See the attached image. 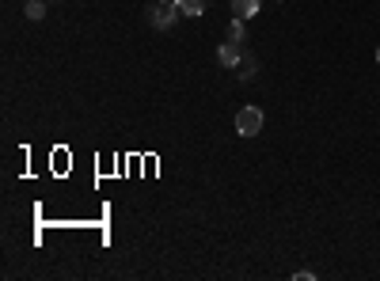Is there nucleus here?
Returning a JSON list of instances; mask_svg holds the SVG:
<instances>
[{
  "instance_id": "1",
  "label": "nucleus",
  "mask_w": 380,
  "mask_h": 281,
  "mask_svg": "<svg viewBox=\"0 0 380 281\" xmlns=\"http://www.w3.org/2000/svg\"><path fill=\"white\" fill-rule=\"evenodd\" d=\"M266 126V115L259 107H240L236 110V133L240 137H255V133H263Z\"/></svg>"
},
{
  "instance_id": "2",
  "label": "nucleus",
  "mask_w": 380,
  "mask_h": 281,
  "mask_svg": "<svg viewBox=\"0 0 380 281\" xmlns=\"http://www.w3.org/2000/svg\"><path fill=\"white\" fill-rule=\"evenodd\" d=\"M175 16H179V4H167V0H160V4L152 8V27H156V31H171V27H175Z\"/></svg>"
},
{
  "instance_id": "3",
  "label": "nucleus",
  "mask_w": 380,
  "mask_h": 281,
  "mask_svg": "<svg viewBox=\"0 0 380 281\" xmlns=\"http://www.w3.org/2000/svg\"><path fill=\"white\" fill-rule=\"evenodd\" d=\"M217 61L225 65V69H236V65L243 61V50H240V42H232V38H228L225 46L217 50Z\"/></svg>"
},
{
  "instance_id": "4",
  "label": "nucleus",
  "mask_w": 380,
  "mask_h": 281,
  "mask_svg": "<svg viewBox=\"0 0 380 281\" xmlns=\"http://www.w3.org/2000/svg\"><path fill=\"white\" fill-rule=\"evenodd\" d=\"M232 12H236V19H251L259 16V0H232Z\"/></svg>"
},
{
  "instance_id": "5",
  "label": "nucleus",
  "mask_w": 380,
  "mask_h": 281,
  "mask_svg": "<svg viewBox=\"0 0 380 281\" xmlns=\"http://www.w3.org/2000/svg\"><path fill=\"white\" fill-rule=\"evenodd\" d=\"M175 4H179V12H183V16H190V19L206 12V0H175Z\"/></svg>"
},
{
  "instance_id": "6",
  "label": "nucleus",
  "mask_w": 380,
  "mask_h": 281,
  "mask_svg": "<svg viewBox=\"0 0 380 281\" xmlns=\"http://www.w3.org/2000/svg\"><path fill=\"white\" fill-rule=\"evenodd\" d=\"M23 12H27V19H42L46 16V0H27Z\"/></svg>"
},
{
  "instance_id": "7",
  "label": "nucleus",
  "mask_w": 380,
  "mask_h": 281,
  "mask_svg": "<svg viewBox=\"0 0 380 281\" xmlns=\"http://www.w3.org/2000/svg\"><path fill=\"white\" fill-rule=\"evenodd\" d=\"M243 23H248V19H236V16H232V23H228V38H232V42H243V35H248Z\"/></svg>"
},
{
  "instance_id": "8",
  "label": "nucleus",
  "mask_w": 380,
  "mask_h": 281,
  "mask_svg": "<svg viewBox=\"0 0 380 281\" xmlns=\"http://www.w3.org/2000/svg\"><path fill=\"white\" fill-rule=\"evenodd\" d=\"M240 80H255V58H248V53L240 61Z\"/></svg>"
},
{
  "instance_id": "9",
  "label": "nucleus",
  "mask_w": 380,
  "mask_h": 281,
  "mask_svg": "<svg viewBox=\"0 0 380 281\" xmlns=\"http://www.w3.org/2000/svg\"><path fill=\"white\" fill-rule=\"evenodd\" d=\"M376 61H380V46H376Z\"/></svg>"
}]
</instances>
